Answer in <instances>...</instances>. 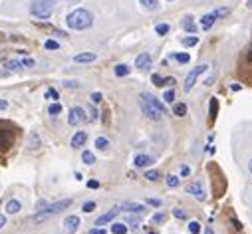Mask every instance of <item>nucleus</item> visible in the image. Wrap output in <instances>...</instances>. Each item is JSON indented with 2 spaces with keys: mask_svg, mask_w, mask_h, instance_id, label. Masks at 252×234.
Returning a JSON list of instances; mask_svg holds the SVG:
<instances>
[{
  "mask_svg": "<svg viewBox=\"0 0 252 234\" xmlns=\"http://www.w3.org/2000/svg\"><path fill=\"white\" fill-rule=\"evenodd\" d=\"M139 108L143 111V115L147 119H151V121H161L163 115H165V105L151 94H139Z\"/></svg>",
  "mask_w": 252,
  "mask_h": 234,
  "instance_id": "f257e3e1",
  "label": "nucleus"
},
{
  "mask_svg": "<svg viewBox=\"0 0 252 234\" xmlns=\"http://www.w3.org/2000/svg\"><path fill=\"white\" fill-rule=\"evenodd\" d=\"M66 24L72 30H88L94 26V14L86 8H76L66 16Z\"/></svg>",
  "mask_w": 252,
  "mask_h": 234,
  "instance_id": "f03ea898",
  "label": "nucleus"
},
{
  "mask_svg": "<svg viewBox=\"0 0 252 234\" xmlns=\"http://www.w3.org/2000/svg\"><path fill=\"white\" fill-rule=\"evenodd\" d=\"M72 204V199H64V201H60V203H54V204H46L44 206V210H38L36 212V217H34V222H44V220H48V218H52V217H56V215H60L62 210H66L68 206Z\"/></svg>",
  "mask_w": 252,
  "mask_h": 234,
  "instance_id": "7ed1b4c3",
  "label": "nucleus"
},
{
  "mask_svg": "<svg viewBox=\"0 0 252 234\" xmlns=\"http://www.w3.org/2000/svg\"><path fill=\"white\" fill-rule=\"evenodd\" d=\"M30 12H32V16L42 18V20L50 18L54 12V0H32Z\"/></svg>",
  "mask_w": 252,
  "mask_h": 234,
  "instance_id": "20e7f679",
  "label": "nucleus"
},
{
  "mask_svg": "<svg viewBox=\"0 0 252 234\" xmlns=\"http://www.w3.org/2000/svg\"><path fill=\"white\" fill-rule=\"evenodd\" d=\"M206 70H208L206 63H201V66H197L195 70L189 72V76H187V79H185V92H191V90H193V86H195V81L199 79V76H201V74H205Z\"/></svg>",
  "mask_w": 252,
  "mask_h": 234,
  "instance_id": "39448f33",
  "label": "nucleus"
},
{
  "mask_svg": "<svg viewBox=\"0 0 252 234\" xmlns=\"http://www.w3.org/2000/svg\"><path fill=\"white\" fill-rule=\"evenodd\" d=\"M86 119H88L86 117V109L79 108V105H76V108L70 109V115H68V123L70 125H79V123H83Z\"/></svg>",
  "mask_w": 252,
  "mask_h": 234,
  "instance_id": "423d86ee",
  "label": "nucleus"
},
{
  "mask_svg": "<svg viewBox=\"0 0 252 234\" xmlns=\"http://www.w3.org/2000/svg\"><path fill=\"white\" fill-rule=\"evenodd\" d=\"M187 193L193 195V197H197L199 201H205V199H206V193H205V188H203L201 183H191V185H187Z\"/></svg>",
  "mask_w": 252,
  "mask_h": 234,
  "instance_id": "0eeeda50",
  "label": "nucleus"
},
{
  "mask_svg": "<svg viewBox=\"0 0 252 234\" xmlns=\"http://www.w3.org/2000/svg\"><path fill=\"white\" fill-rule=\"evenodd\" d=\"M119 210H121V208H119V206H115V208H111L110 212H106V215H101V217L95 220V226H103V224L111 222V220H113V218L119 215Z\"/></svg>",
  "mask_w": 252,
  "mask_h": 234,
  "instance_id": "6e6552de",
  "label": "nucleus"
},
{
  "mask_svg": "<svg viewBox=\"0 0 252 234\" xmlns=\"http://www.w3.org/2000/svg\"><path fill=\"white\" fill-rule=\"evenodd\" d=\"M97 60V56L94 54V52H81V54H76L74 56V62L76 63H92V62H95Z\"/></svg>",
  "mask_w": 252,
  "mask_h": 234,
  "instance_id": "1a4fd4ad",
  "label": "nucleus"
},
{
  "mask_svg": "<svg viewBox=\"0 0 252 234\" xmlns=\"http://www.w3.org/2000/svg\"><path fill=\"white\" fill-rule=\"evenodd\" d=\"M155 161H153V157H149V155H137L135 159H133V165L137 167V169H145V167H149V165H153Z\"/></svg>",
  "mask_w": 252,
  "mask_h": 234,
  "instance_id": "9d476101",
  "label": "nucleus"
},
{
  "mask_svg": "<svg viewBox=\"0 0 252 234\" xmlns=\"http://www.w3.org/2000/svg\"><path fill=\"white\" fill-rule=\"evenodd\" d=\"M135 66L139 70H149L151 68V56L149 54H139L137 60H135Z\"/></svg>",
  "mask_w": 252,
  "mask_h": 234,
  "instance_id": "9b49d317",
  "label": "nucleus"
},
{
  "mask_svg": "<svg viewBox=\"0 0 252 234\" xmlns=\"http://www.w3.org/2000/svg\"><path fill=\"white\" fill-rule=\"evenodd\" d=\"M86 141H88V133H86V131H78V133L72 137V147H74V149H79V147L86 145Z\"/></svg>",
  "mask_w": 252,
  "mask_h": 234,
  "instance_id": "f8f14e48",
  "label": "nucleus"
},
{
  "mask_svg": "<svg viewBox=\"0 0 252 234\" xmlns=\"http://www.w3.org/2000/svg\"><path fill=\"white\" fill-rule=\"evenodd\" d=\"M12 141H14V137H12L10 131L0 129V149H8L12 145Z\"/></svg>",
  "mask_w": 252,
  "mask_h": 234,
  "instance_id": "ddd939ff",
  "label": "nucleus"
},
{
  "mask_svg": "<svg viewBox=\"0 0 252 234\" xmlns=\"http://www.w3.org/2000/svg\"><path fill=\"white\" fill-rule=\"evenodd\" d=\"M215 22H217V14H215V10H213L211 14H205V16L201 18V26H203V30H208Z\"/></svg>",
  "mask_w": 252,
  "mask_h": 234,
  "instance_id": "4468645a",
  "label": "nucleus"
},
{
  "mask_svg": "<svg viewBox=\"0 0 252 234\" xmlns=\"http://www.w3.org/2000/svg\"><path fill=\"white\" fill-rule=\"evenodd\" d=\"M64 226H66V232H76L78 226H79V218L72 215V217H68V218L64 220Z\"/></svg>",
  "mask_w": 252,
  "mask_h": 234,
  "instance_id": "2eb2a0df",
  "label": "nucleus"
},
{
  "mask_svg": "<svg viewBox=\"0 0 252 234\" xmlns=\"http://www.w3.org/2000/svg\"><path fill=\"white\" fill-rule=\"evenodd\" d=\"M139 4H141L147 12H155V10H159V0H139Z\"/></svg>",
  "mask_w": 252,
  "mask_h": 234,
  "instance_id": "dca6fc26",
  "label": "nucleus"
},
{
  "mask_svg": "<svg viewBox=\"0 0 252 234\" xmlns=\"http://www.w3.org/2000/svg\"><path fill=\"white\" fill-rule=\"evenodd\" d=\"M121 208L127 210V212H135V215H141V212L145 210V206H143V204H137V203H125Z\"/></svg>",
  "mask_w": 252,
  "mask_h": 234,
  "instance_id": "f3484780",
  "label": "nucleus"
},
{
  "mask_svg": "<svg viewBox=\"0 0 252 234\" xmlns=\"http://www.w3.org/2000/svg\"><path fill=\"white\" fill-rule=\"evenodd\" d=\"M20 208H22V204H20V201H16V199L6 203V212H8V215H16V212H20Z\"/></svg>",
  "mask_w": 252,
  "mask_h": 234,
  "instance_id": "a211bd4d",
  "label": "nucleus"
},
{
  "mask_svg": "<svg viewBox=\"0 0 252 234\" xmlns=\"http://www.w3.org/2000/svg\"><path fill=\"white\" fill-rule=\"evenodd\" d=\"M183 28H185L187 32H191V34L197 32V26H195V22H193L191 16H185V18H183Z\"/></svg>",
  "mask_w": 252,
  "mask_h": 234,
  "instance_id": "6ab92c4d",
  "label": "nucleus"
},
{
  "mask_svg": "<svg viewBox=\"0 0 252 234\" xmlns=\"http://www.w3.org/2000/svg\"><path fill=\"white\" fill-rule=\"evenodd\" d=\"M113 72H115V76H117V78H123V76H127L131 70H129V66H125V63H117Z\"/></svg>",
  "mask_w": 252,
  "mask_h": 234,
  "instance_id": "aec40b11",
  "label": "nucleus"
},
{
  "mask_svg": "<svg viewBox=\"0 0 252 234\" xmlns=\"http://www.w3.org/2000/svg\"><path fill=\"white\" fill-rule=\"evenodd\" d=\"M173 113H175L177 117L187 115V105H185V103H175V105H173Z\"/></svg>",
  "mask_w": 252,
  "mask_h": 234,
  "instance_id": "412c9836",
  "label": "nucleus"
},
{
  "mask_svg": "<svg viewBox=\"0 0 252 234\" xmlns=\"http://www.w3.org/2000/svg\"><path fill=\"white\" fill-rule=\"evenodd\" d=\"M81 161L86 163V165H94V163H95V155H94L92 151H83V153H81Z\"/></svg>",
  "mask_w": 252,
  "mask_h": 234,
  "instance_id": "4be33fe9",
  "label": "nucleus"
},
{
  "mask_svg": "<svg viewBox=\"0 0 252 234\" xmlns=\"http://www.w3.org/2000/svg\"><path fill=\"white\" fill-rule=\"evenodd\" d=\"M111 232L113 234H125L127 232V226H125L123 222H115V224H111Z\"/></svg>",
  "mask_w": 252,
  "mask_h": 234,
  "instance_id": "5701e85b",
  "label": "nucleus"
},
{
  "mask_svg": "<svg viewBox=\"0 0 252 234\" xmlns=\"http://www.w3.org/2000/svg\"><path fill=\"white\" fill-rule=\"evenodd\" d=\"M197 44H199V36H197V34H195V36H189V38L183 40V46H187V48L197 46Z\"/></svg>",
  "mask_w": 252,
  "mask_h": 234,
  "instance_id": "b1692460",
  "label": "nucleus"
},
{
  "mask_svg": "<svg viewBox=\"0 0 252 234\" xmlns=\"http://www.w3.org/2000/svg\"><path fill=\"white\" fill-rule=\"evenodd\" d=\"M95 147L101 149V151H106V149L110 147V139H106V137H97V139H95Z\"/></svg>",
  "mask_w": 252,
  "mask_h": 234,
  "instance_id": "393cba45",
  "label": "nucleus"
},
{
  "mask_svg": "<svg viewBox=\"0 0 252 234\" xmlns=\"http://www.w3.org/2000/svg\"><path fill=\"white\" fill-rule=\"evenodd\" d=\"M48 113L50 115H58V113H62V103H58V101H54L50 108H48Z\"/></svg>",
  "mask_w": 252,
  "mask_h": 234,
  "instance_id": "a878e982",
  "label": "nucleus"
},
{
  "mask_svg": "<svg viewBox=\"0 0 252 234\" xmlns=\"http://www.w3.org/2000/svg\"><path fill=\"white\" fill-rule=\"evenodd\" d=\"M169 30H171V28H169V24H157V26H155V32H157L159 36L169 34Z\"/></svg>",
  "mask_w": 252,
  "mask_h": 234,
  "instance_id": "bb28decb",
  "label": "nucleus"
},
{
  "mask_svg": "<svg viewBox=\"0 0 252 234\" xmlns=\"http://www.w3.org/2000/svg\"><path fill=\"white\" fill-rule=\"evenodd\" d=\"M189 232H191V234H199L201 232V224L197 220H191V222H189Z\"/></svg>",
  "mask_w": 252,
  "mask_h": 234,
  "instance_id": "cd10ccee",
  "label": "nucleus"
},
{
  "mask_svg": "<svg viewBox=\"0 0 252 234\" xmlns=\"http://www.w3.org/2000/svg\"><path fill=\"white\" fill-rule=\"evenodd\" d=\"M173 58L179 63H189V60H191V56H189V54H173Z\"/></svg>",
  "mask_w": 252,
  "mask_h": 234,
  "instance_id": "c85d7f7f",
  "label": "nucleus"
},
{
  "mask_svg": "<svg viewBox=\"0 0 252 234\" xmlns=\"http://www.w3.org/2000/svg\"><path fill=\"white\" fill-rule=\"evenodd\" d=\"M217 111H219V101L213 97V99H211V119L217 117Z\"/></svg>",
  "mask_w": 252,
  "mask_h": 234,
  "instance_id": "c756f323",
  "label": "nucleus"
},
{
  "mask_svg": "<svg viewBox=\"0 0 252 234\" xmlns=\"http://www.w3.org/2000/svg\"><path fill=\"white\" fill-rule=\"evenodd\" d=\"M46 99H52V101H56V99H60V95H58V92L56 90H46Z\"/></svg>",
  "mask_w": 252,
  "mask_h": 234,
  "instance_id": "7c9ffc66",
  "label": "nucleus"
},
{
  "mask_svg": "<svg viewBox=\"0 0 252 234\" xmlns=\"http://www.w3.org/2000/svg\"><path fill=\"white\" fill-rule=\"evenodd\" d=\"M6 68L8 70H22V63H20V62H6Z\"/></svg>",
  "mask_w": 252,
  "mask_h": 234,
  "instance_id": "2f4dec72",
  "label": "nucleus"
},
{
  "mask_svg": "<svg viewBox=\"0 0 252 234\" xmlns=\"http://www.w3.org/2000/svg\"><path fill=\"white\" fill-rule=\"evenodd\" d=\"M44 46H46V50H58L60 48V44H58V42H54V40H46Z\"/></svg>",
  "mask_w": 252,
  "mask_h": 234,
  "instance_id": "473e14b6",
  "label": "nucleus"
},
{
  "mask_svg": "<svg viewBox=\"0 0 252 234\" xmlns=\"http://www.w3.org/2000/svg\"><path fill=\"white\" fill-rule=\"evenodd\" d=\"M163 99H165L167 103H173V101H175V92H173V90H169V92H165Z\"/></svg>",
  "mask_w": 252,
  "mask_h": 234,
  "instance_id": "72a5a7b5",
  "label": "nucleus"
},
{
  "mask_svg": "<svg viewBox=\"0 0 252 234\" xmlns=\"http://www.w3.org/2000/svg\"><path fill=\"white\" fill-rule=\"evenodd\" d=\"M20 63H22V68H34V66H36V62H34V60H30V58L20 60Z\"/></svg>",
  "mask_w": 252,
  "mask_h": 234,
  "instance_id": "f704fd0d",
  "label": "nucleus"
},
{
  "mask_svg": "<svg viewBox=\"0 0 252 234\" xmlns=\"http://www.w3.org/2000/svg\"><path fill=\"white\" fill-rule=\"evenodd\" d=\"M173 217H175V218H181V220H183V218H187V212H185L183 208H175V210H173Z\"/></svg>",
  "mask_w": 252,
  "mask_h": 234,
  "instance_id": "c9c22d12",
  "label": "nucleus"
},
{
  "mask_svg": "<svg viewBox=\"0 0 252 234\" xmlns=\"http://www.w3.org/2000/svg\"><path fill=\"white\" fill-rule=\"evenodd\" d=\"M167 185H169V187H177L179 185V177L169 175V177H167Z\"/></svg>",
  "mask_w": 252,
  "mask_h": 234,
  "instance_id": "e433bc0d",
  "label": "nucleus"
},
{
  "mask_svg": "<svg viewBox=\"0 0 252 234\" xmlns=\"http://www.w3.org/2000/svg\"><path fill=\"white\" fill-rule=\"evenodd\" d=\"M151 79H153V83H155L157 88H163V78H161L159 74H153V78H151Z\"/></svg>",
  "mask_w": 252,
  "mask_h": 234,
  "instance_id": "4c0bfd02",
  "label": "nucleus"
},
{
  "mask_svg": "<svg viewBox=\"0 0 252 234\" xmlns=\"http://www.w3.org/2000/svg\"><path fill=\"white\" fill-rule=\"evenodd\" d=\"M145 179H149V181H157V179H159V173H157V171H147V173H145Z\"/></svg>",
  "mask_w": 252,
  "mask_h": 234,
  "instance_id": "58836bf2",
  "label": "nucleus"
},
{
  "mask_svg": "<svg viewBox=\"0 0 252 234\" xmlns=\"http://www.w3.org/2000/svg\"><path fill=\"white\" fill-rule=\"evenodd\" d=\"M94 208H95V203H86V204L81 206V210H83V212H92Z\"/></svg>",
  "mask_w": 252,
  "mask_h": 234,
  "instance_id": "ea45409f",
  "label": "nucleus"
},
{
  "mask_svg": "<svg viewBox=\"0 0 252 234\" xmlns=\"http://www.w3.org/2000/svg\"><path fill=\"white\" fill-rule=\"evenodd\" d=\"M215 14H217V18H224V16L228 14V8H217Z\"/></svg>",
  "mask_w": 252,
  "mask_h": 234,
  "instance_id": "a19ab883",
  "label": "nucleus"
},
{
  "mask_svg": "<svg viewBox=\"0 0 252 234\" xmlns=\"http://www.w3.org/2000/svg\"><path fill=\"white\" fill-rule=\"evenodd\" d=\"M153 222H157V224L165 222V215H161V212H159V215H155V217H153Z\"/></svg>",
  "mask_w": 252,
  "mask_h": 234,
  "instance_id": "79ce46f5",
  "label": "nucleus"
},
{
  "mask_svg": "<svg viewBox=\"0 0 252 234\" xmlns=\"http://www.w3.org/2000/svg\"><path fill=\"white\" fill-rule=\"evenodd\" d=\"M40 147V141H38V137H36V133L32 135V145H30V149H38Z\"/></svg>",
  "mask_w": 252,
  "mask_h": 234,
  "instance_id": "37998d69",
  "label": "nucleus"
},
{
  "mask_svg": "<svg viewBox=\"0 0 252 234\" xmlns=\"http://www.w3.org/2000/svg\"><path fill=\"white\" fill-rule=\"evenodd\" d=\"M147 204H151V206H161V201H159V199H147Z\"/></svg>",
  "mask_w": 252,
  "mask_h": 234,
  "instance_id": "c03bdc74",
  "label": "nucleus"
},
{
  "mask_svg": "<svg viewBox=\"0 0 252 234\" xmlns=\"http://www.w3.org/2000/svg\"><path fill=\"white\" fill-rule=\"evenodd\" d=\"M125 222H129V224H139V218H137V217H131V215H129L127 218H125Z\"/></svg>",
  "mask_w": 252,
  "mask_h": 234,
  "instance_id": "a18cd8bd",
  "label": "nucleus"
},
{
  "mask_svg": "<svg viewBox=\"0 0 252 234\" xmlns=\"http://www.w3.org/2000/svg\"><path fill=\"white\" fill-rule=\"evenodd\" d=\"M92 101H94V103H99V101H101V94H99V92L92 94Z\"/></svg>",
  "mask_w": 252,
  "mask_h": 234,
  "instance_id": "49530a36",
  "label": "nucleus"
},
{
  "mask_svg": "<svg viewBox=\"0 0 252 234\" xmlns=\"http://www.w3.org/2000/svg\"><path fill=\"white\" fill-rule=\"evenodd\" d=\"M4 109H8V101L6 99H0V111H4Z\"/></svg>",
  "mask_w": 252,
  "mask_h": 234,
  "instance_id": "de8ad7c7",
  "label": "nucleus"
},
{
  "mask_svg": "<svg viewBox=\"0 0 252 234\" xmlns=\"http://www.w3.org/2000/svg\"><path fill=\"white\" fill-rule=\"evenodd\" d=\"M66 88H79V83H78V81H72V79H70V81H66Z\"/></svg>",
  "mask_w": 252,
  "mask_h": 234,
  "instance_id": "09e8293b",
  "label": "nucleus"
},
{
  "mask_svg": "<svg viewBox=\"0 0 252 234\" xmlns=\"http://www.w3.org/2000/svg\"><path fill=\"white\" fill-rule=\"evenodd\" d=\"M90 234H106V230H103V228H92Z\"/></svg>",
  "mask_w": 252,
  "mask_h": 234,
  "instance_id": "8fccbe9b",
  "label": "nucleus"
},
{
  "mask_svg": "<svg viewBox=\"0 0 252 234\" xmlns=\"http://www.w3.org/2000/svg\"><path fill=\"white\" fill-rule=\"evenodd\" d=\"M189 173H191V171H189V167H181V175H183V177H187Z\"/></svg>",
  "mask_w": 252,
  "mask_h": 234,
  "instance_id": "3c124183",
  "label": "nucleus"
},
{
  "mask_svg": "<svg viewBox=\"0 0 252 234\" xmlns=\"http://www.w3.org/2000/svg\"><path fill=\"white\" fill-rule=\"evenodd\" d=\"M88 187H90V188H97V187H99V183H97V181H90V183H88Z\"/></svg>",
  "mask_w": 252,
  "mask_h": 234,
  "instance_id": "603ef678",
  "label": "nucleus"
},
{
  "mask_svg": "<svg viewBox=\"0 0 252 234\" xmlns=\"http://www.w3.org/2000/svg\"><path fill=\"white\" fill-rule=\"evenodd\" d=\"M4 224H6V218H4V215H0V230L4 228Z\"/></svg>",
  "mask_w": 252,
  "mask_h": 234,
  "instance_id": "864d4df0",
  "label": "nucleus"
},
{
  "mask_svg": "<svg viewBox=\"0 0 252 234\" xmlns=\"http://www.w3.org/2000/svg\"><path fill=\"white\" fill-rule=\"evenodd\" d=\"M205 234H217V232H215L211 226H206V228H205Z\"/></svg>",
  "mask_w": 252,
  "mask_h": 234,
  "instance_id": "5fc2aeb1",
  "label": "nucleus"
},
{
  "mask_svg": "<svg viewBox=\"0 0 252 234\" xmlns=\"http://www.w3.org/2000/svg\"><path fill=\"white\" fill-rule=\"evenodd\" d=\"M230 90H233V92H238V90H240V86H238V83H233V86H230Z\"/></svg>",
  "mask_w": 252,
  "mask_h": 234,
  "instance_id": "6e6d98bb",
  "label": "nucleus"
},
{
  "mask_svg": "<svg viewBox=\"0 0 252 234\" xmlns=\"http://www.w3.org/2000/svg\"><path fill=\"white\" fill-rule=\"evenodd\" d=\"M248 171H250V175H252V159H250V163H248Z\"/></svg>",
  "mask_w": 252,
  "mask_h": 234,
  "instance_id": "4d7b16f0",
  "label": "nucleus"
},
{
  "mask_svg": "<svg viewBox=\"0 0 252 234\" xmlns=\"http://www.w3.org/2000/svg\"><path fill=\"white\" fill-rule=\"evenodd\" d=\"M246 6H248V8H252V0H248V4H246Z\"/></svg>",
  "mask_w": 252,
  "mask_h": 234,
  "instance_id": "13d9d810",
  "label": "nucleus"
},
{
  "mask_svg": "<svg viewBox=\"0 0 252 234\" xmlns=\"http://www.w3.org/2000/svg\"><path fill=\"white\" fill-rule=\"evenodd\" d=\"M70 2H79V0H70Z\"/></svg>",
  "mask_w": 252,
  "mask_h": 234,
  "instance_id": "bf43d9fd",
  "label": "nucleus"
},
{
  "mask_svg": "<svg viewBox=\"0 0 252 234\" xmlns=\"http://www.w3.org/2000/svg\"><path fill=\"white\" fill-rule=\"evenodd\" d=\"M151 234H157V232H151Z\"/></svg>",
  "mask_w": 252,
  "mask_h": 234,
  "instance_id": "052dcab7",
  "label": "nucleus"
},
{
  "mask_svg": "<svg viewBox=\"0 0 252 234\" xmlns=\"http://www.w3.org/2000/svg\"><path fill=\"white\" fill-rule=\"evenodd\" d=\"M169 2H171V0H169Z\"/></svg>",
  "mask_w": 252,
  "mask_h": 234,
  "instance_id": "680f3d73",
  "label": "nucleus"
}]
</instances>
